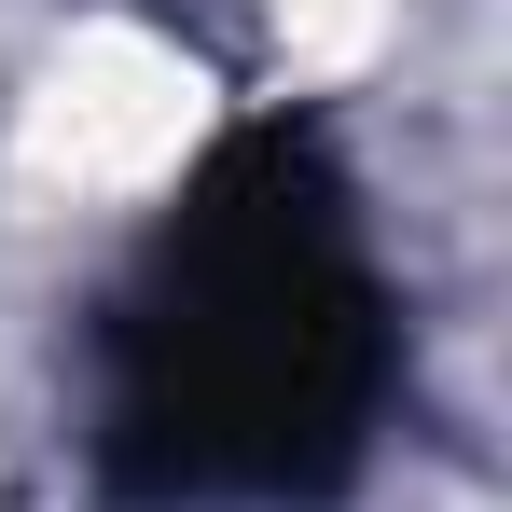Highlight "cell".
Here are the masks:
<instances>
[{"instance_id": "6da1fadb", "label": "cell", "mask_w": 512, "mask_h": 512, "mask_svg": "<svg viewBox=\"0 0 512 512\" xmlns=\"http://www.w3.org/2000/svg\"><path fill=\"white\" fill-rule=\"evenodd\" d=\"M402 416V277L319 111H236L84 305L111 512H333Z\"/></svg>"}]
</instances>
